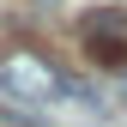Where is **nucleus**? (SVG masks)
<instances>
[{
  "mask_svg": "<svg viewBox=\"0 0 127 127\" xmlns=\"http://www.w3.org/2000/svg\"><path fill=\"white\" fill-rule=\"evenodd\" d=\"M0 91L6 97H18V103H67V91H73V73H61L49 55H0Z\"/></svg>",
  "mask_w": 127,
  "mask_h": 127,
  "instance_id": "f257e3e1",
  "label": "nucleus"
},
{
  "mask_svg": "<svg viewBox=\"0 0 127 127\" xmlns=\"http://www.w3.org/2000/svg\"><path fill=\"white\" fill-rule=\"evenodd\" d=\"M79 42H85L91 67L103 73H127V6H97L79 18Z\"/></svg>",
  "mask_w": 127,
  "mask_h": 127,
  "instance_id": "f03ea898",
  "label": "nucleus"
}]
</instances>
